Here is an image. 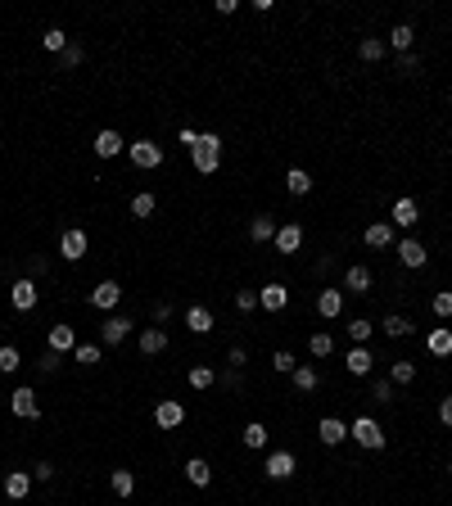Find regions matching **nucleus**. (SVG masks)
<instances>
[{
  "label": "nucleus",
  "instance_id": "obj_1",
  "mask_svg": "<svg viewBox=\"0 0 452 506\" xmlns=\"http://www.w3.org/2000/svg\"><path fill=\"white\" fill-rule=\"evenodd\" d=\"M190 163H194V172H217L222 167V136H213V131H199V145L190 150Z\"/></svg>",
  "mask_w": 452,
  "mask_h": 506
},
{
  "label": "nucleus",
  "instance_id": "obj_2",
  "mask_svg": "<svg viewBox=\"0 0 452 506\" xmlns=\"http://www.w3.org/2000/svg\"><path fill=\"white\" fill-rule=\"evenodd\" d=\"M348 439H358L366 452H380V448H385V429H380V421H371V416L353 421V425H348Z\"/></svg>",
  "mask_w": 452,
  "mask_h": 506
},
{
  "label": "nucleus",
  "instance_id": "obj_3",
  "mask_svg": "<svg viewBox=\"0 0 452 506\" xmlns=\"http://www.w3.org/2000/svg\"><path fill=\"white\" fill-rule=\"evenodd\" d=\"M9 412L14 416H23V421H36V416H41V402H36V389H14L9 393Z\"/></svg>",
  "mask_w": 452,
  "mask_h": 506
},
{
  "label": "nucleus",
  "instance_id": "obj_4",
  "mask_svg": "<svg viewBox=\"0 0 452 506\" xmlns=\"http://www.w3.org/2000/svg\"><path fill=\"white\" fill-rule=\"evenodd\" d=\"M127 154H131V163L145 167V172H154L158 163H163V150H158L154 141H131V145H127Z\"/></svg>",
  "mask_w": 452,
  "mask_h": 506
},
{
  "label": "nucleus",
  "instance_id": "obj_5",
  "mask_svg": "<svg viewBox=\"0 0 452 506\" xmlns=\"http://www.w3.org/2000/svg\"><path fill=\"white\" fill-rule=\"evenodd\" d=\"M181 421H186V407H181L177 398H163V402L154 407V425L158 429H177Z\"/></svg>",
  "mask_w": 452,
  "mask_h": 506
},
{
  "label": "nucleus",
  "instance_id": "obj_6",
  "mask_svg": "<svg viewBox=\"0 0 452 506\" xmlns=\"http://www.w3.org/2000/svg\"><path fill=\"white\" fill-rule=\"evenodd\" d=\"M9 303H14V312H32L36 307V280H14V285H9Z\"/></svg>",
  "mask_w": 452,
  "mask_h": 506
},
{
  "label": "nucleus",
  "instance_id": "obj_7",
  "mask_svg": "<svg viewBox=\"0 0 452 506\" xmlns=\"http://www.w3.org/2000/svg\"><path fill=\"white\" fill-rule=\"evenodd\" d=\"M258 303H263V312H285V307H290V290L280 285V280H272V285L258 290Z\"/></svg>",
  "mask_w": 452,
  "mask_h": 506
},
{
  "label": "nucleus",
  "instance_id": "obj_8",
  "mask_svg": "<svg viewBox=\"0 0 452 506\" xmlns=\"http://www.w3.org/2000/svg\"><path fill=\"white\" fill-rule=\"evenodd\" d=\"M87 231H77V226H72V231H64V236H59V258H68V263H77V258L82 253H87Z\"/></svg>",
  "mask_w": 452,
  "mask_h": 506
},
{
  "label": "nucleus",
  "instance_id": "obj_9",
  "mask_svg": "<svg viewBox=\"0 0 452 506\" xmlns=\"http://www.w3.org/2000/svg\"><path fill=\"white\" fill-rule=\"evenodd\" d=\"M118 299H122V285H118V280H100V285L91 290V303L100 307V312H114Z\"/></svg>",
  "mask_w": 452,
  "mask_h": 506
},
{
  "label": "nucleus",
  "instance_id": "obj_10",
  "mask_svg": "<svg viewBox=\"0 0 452 506\" xmlns=\"http://www.w3.org/2000/svg\"><path fill=\"white\" fill-rule=\"evenodd\" d=\"M263 471H267V479H290V475L299 471V461H294V452H272Z\"/></svg>",
  "mask_w": 452,
  "mask_h": 506
},
{
  "label": "nucleus",
  "instance_id": "obj_11",
  "mask_svg": "<svg viewBox=\"0 0 452 506\" xmlns=\"http://www.w3.org/2000/svg\"><path fill=\"white\" fill-rule=\"evenodd\" d=\"M316 439H321V443H326V448H339V443H344V439H348V425H344V421H339V416H326V421H321V425H316Z\"/></svg>",
  "mask_w": 452,
  "mask_h": 506
},
{
  "label": "nucleus",
  "instance_id": "obj_12",
  "mask_svg": "<svg viewBox=\"0 0 452 506\" xmlns=\"http://www.w3.org/2000/svg\"><path fill=\"white\" fill-rule=\"evenodd\" d=\"M389 221H394V226H417V221H421L417 199H394V208H389Z\"/></svg>",
  "mask_w": 452,
  "mask_h": 506
},
{
  "label": "nucleus",
  "instance_id": "obj_13",
  "mask_svg": "<svg viewBox=\"0 0 452 506\" xmlns=\"http://www.w3.org/2000/svg\"><path fill=\"white\" fill-rule=\"evenodd\" d=\"M299 244H303V226H299V221L276 226V249H280V253H299Z\"/></svg>",
  "mask_w": 452,
  "mask_h": 506
},
{
  "label": "nucleus",
  "instance_id": "obj_14",
  "mask_svg": "<svg viewBox=\"0 0 452 506\" xmlns=\"http://www.w3.org/2000/svg\"><path fill=\"white\" fill-rule=\"evenodd\" d=\"M131 335V321L127 317H109L104 326H100V343H109V348H114V343H122Z\"/></svg>",
  "mask_w": 452,
  "mask_h": 506
},
{
  "label": "nucleus",
  "instance_id": "obj_15",
  "mask_svg": "<svg viewBox=\"0 0 452 506\" xmlns=\"http://www.w3.org/2000/svg\"><path fill=\"white\" fill-rule=\"evenodd\" d=\"M362 240H366V249H389V244H394V226H389V221H371Z\"/></svg>",
  "mask_w": 452,
  "mask_h": 506
},
{
  "label": "nucleus",
  "instance_id": "obj_16",
  "mask_svg": "<svg viewBox=\"0 0 452 506\" xmlns=\"http://www.w3.org/2000/svg\"><path fill=\"white\" fill-rule=\"evenodd\" d=\"M398 258H402V267H425V258H430V253H425V244L421 240H398Z\"/></svg>",
  "mask_w": 452,
  "mask_h": 506
},
{
  "label": "nucleus",
  "instance_id": "obj_17",
  "mask_svg": "<svg viewBox=\"0 0 452 506\" xmlns=\"http://www.w3.org/2000/svg\"><path fill=\"white\" fill-rule=\"evenodd\" d=\"M316 312H321L326 321H335L339 312H344V294H339V290H321V294H316Z\"/></svg>",
  "mask_w": 452,
  "mask_h": 506
},
{
  "label": "nucleus",
  "instance_id": "obj_18",
  "mask_svg": "<svg viewBox=\"0 0 452 506\" xmlns=\"http://www.w3.org/2000/svg\"><path fill=\"white\" fill-rule=\"evenodd\" d=\"M425 348H430L434 357H452V330L448 326H434L430 335H425Z\"/></svg>",
  "mask_w": 452,
  "mask_h": 506
},
{
  "label": "nucleus",
  "instance_id": "obj_19",
  "mask_svg": "<svg viewBox=\"0 0 452 506\" xmlns=\"http://www.w3.org/2000/svg\"><path fill=\"white\" fill-rule=\"evenodd\" d=\"M122 150H127V141H122L118 131H100V136H95V154H100V158H118Z\"/></svg>",
  "mask_w": 452,
  "mask_h": 506
},
{
  "label": "nucleus",
  "instance_id": "obj_20",
  "mask_svg": "<svg viewBox=\"0 0 452 506\" xmlns=\"http://www.w3.org/2000/svg\"><path fill=\"white\" fill-rule=\"evenodd\" d=\"M186 479H190L194 488H209V479H213V466L204 461V456H190V461H186Z\"/></svg>",
  "mask_w": 452,
  "mask_h": 506
},
{
  "label": "nucleus",
  "instance_id": "obj_21",
  "mask_svg": "<svg viewBox=\"0 0 452 506\" xmlns=\"http://www.w3.org/2000/svg\"><path fill=\"white\" fill-rule=\"evenodd\" d=\"M344 290L371 294V267H348V271H344Z\"/></svg>",
  "mask_w": 452,
  "mask_h": 506
},
{
  "label": "nucleus",
  "instance_id": "obj_22",
  "mask_svg": "<svg viewBox=\"0 0 452 506\" xmlns=\"http://www.w3.org/2000/svg\"><path fill=\"white\" fill-rule=\"evenodd\" d=\"M77 348V330L72 326H50V353H68Z\"/></svg>",
  "mask_w": 452,
  "mask_h": 506
},
{
  "label": "nucleus",
  "instance_id": "obj_23",
  "mask_svg": "<svg viewBox=\"0 0 452 506\" xmlns=\"http://www.w3.org/2000/svg\"><path fill=\"white\" fill-rule=\"evenodd\" d=\"M28 488H32V475H23V471H9L5 475V497L23 502V497H28Z\"/></svg>",
  "mask_w": 452,
  "mask_h": 506
},
{
  "label": "nucleus",
  "instance_id": "obj_24",
  "mask_svg": "<svg viewBox=\"0 0 452 506\" xmlns=\"http://www.w3.org/2000/svg\"><path fill=\"white\" fill-rule=\"evenodd\" d=\"M371 362H375V357H371V348H366V343H358V348L348 353V362H344V366H348L353 375H371Z\"/></svg>",
  "mask_w": 452,
  "mask_h": 506
},
{
  "label": "nucleus",
  "instance_id": "obj_25",
  "mask_svg": "<svg viewBox=\"0 0 452 506\" xmlns=\"http://www.w3.org/2000/svg\"><path fill=\"white\" fill-rule=\"evenodd\" d=\"M249 240H253V244H267V240H276V221L267 217V213H263V217H253V221H249Z\"/></svg>",
  "mask_w": 452,
  "mask_h": 506
},
{
  "label": "nucleus",
  "instance_id": "obj_26",
  "mask_svg": "<svg viewBox=\"0 0 452 506\" xmlns=\"http://www.w3.org/2000/svg\"><path fill=\"white\" fill-rule=\"evenodd\" d=\"M285 190L299 199V194H308V190H312V177H308L303 167H290V172H285Z\"/></svg>",
  "mask_w": 452,
  "mask_h": 506
},
{
  "label": "nucleus",
  "instance_id": "obj_27",
  "mask_svg": "<svg viewBox=\"0 0 452 506\" xmlns=\"http://www.w3.org/2000/svg\"><path fill=\"white\" fill-rule=\"evenodd\" d=\"M412 41H417V32H412L407 23H398V28L389 32V50H398V55H407V50H412Z\"/></svg>",
  "mask_w": 452,
  "mask_h": 506
},
{
  "label": "nucleus",
  "instance_id": "obj_28",
  "mask_svg": "<svg viewBox=\"0 0 452 506\" xmlns=\"http://www.w3.org/2000/svg\"><path fill=\"white\" fill-rule=\"evenodd\" d=\"M290 380H294V389H299V393H312L316 385H321V375H316L312 366H294V371H290Z\"/></svg>",
  "mask_w": 452,
  "mask_h": 506
},
{
  "label": "nucleus",
  "instance_id": "obj_29",
  "mask_svg": "<svg viewBox=\"0 0 452 506\" xmlns=\"http://www.w3.org/2000/svg\"><path fill=\"white\" fill-rule=\"evenodd\" d=\"M186 326L194 330V335H209V330H213V312H209V307H190V312H186Z\"/></svg>",
  "mask_w": 452,
  "mask_h": 506
},
{
  "label": "nucleus",
  "instance_id": "obj_30",
  "mask_svg": "<svg viewBox=\"0 0 452 506\" xmlns=\"http://www.w3.org/2000/svg\"><path fill=\"white\" fill-rule=\"evenodd\" d=\"M240 439H244V448H267V439H272V434H267V425H263V421H249Z\"/></svg>",
  "mask_w": 452,
  "mask_h": 506
},
{
  "label": "nucleus",
  "instance_id": "obj_31",
  "mask_svg": "<svg viewBox=\"0 0 452 506\" xmlns=\"http://www.w3.org/2000/svg\"><path fill=\"white\" fill-rule=\"evenodd\" d=\"M109 488H114L118 497H131V493H136V475H131V471H114V475H109Z\"/></svg>",
  "mask_w": 452,
  "mask_h": 506
},
{
  "label": "nucleus",
  "instance_id": "obj_32",
  "mask_svg": "<svg viewBox=\"0 0 452 506\" xmlns=\"http://www.w3.org/2000/svg\"><path fill=\"white\" fill-rule=\"evenodd\" d=\"M167 348V335H163V330H158V326H150V330H145V335H140V353H163Z\"/></svg>",
  "mask_w": 452,
  "mask_h": 506
},
{
  "label": "nucleus",
  "instance_id": "obj_33",
  "mask_svg": "<svg viewBox=\"0 0 452 506\" xmlns=\"http://www.w3.org/2000/svg\"><path fill=\"white\" fill-rule=\"evenodd\" d=\"M380 330H385L389 339H402V335H412V321L394 312V317H385V321H380Z\"/></svg>",
  "mask_w": 452,
  "mask_h": 506
},
{
  "label": "nucleus",
  "instance_id": "obj_34",
  "mask_svg": "<svg viewBox=\"0 0 452 506\" xmlns=\"http://www.w3.org/2000/svg\"><path fill=\"white\" fill-rule=\"evenodd\" d=\"M308 353H312V357H331V353H335V335H326V330H316V335L308 339Z\"/></svg>",
  "mask_w": 452,
  "mask_h": 506
},
{
  "label": "nucleus",
  "instance_id": "obj_35",
  "mask_svg": "<svg viewBox=\"0 0 452 506\" xmlns=\"http://www.w3.org/2000/svg\"><path fill=\"white\" fill-rule=\"evenodd\" d=\"M417 380V362H394L389 366V385H412Z\"/></svg>",
  "mask_w": 452,
  "mask_h": 506
},
{
  "label": "nucleus",
  "instance_id": "obj_36",
  "mask_svg": "<svg viewBox=\"0 0 452 506\" xmlns=\"http://www.w3.org/2000/svg\"><path fill=\"white\" fill-rule=\"evenodd\" d=\"M385 50H389V45H385V41H375V36H366V41L358 45V55L366 59V64H380V59H385Z\"/></svg>",
  "mask_w": 452,
  "mask_h": 506
},
{
  "label": "nucleus",
  "instance_id": "obj_37",
  "mask_svg": "<svg viewBox=\"0 0 452 506\" xmlns=\"http://www.w3.org/2000/svg\"><path fill=\"white\" fill-rule=\"evenodd\" d=\"M41 41H45V50H50V55H64L68 50V32L64 28H45Z\"/></svg>",
  "mask_w": 452,
  "mask_h": 506
},
{
  "label": "nucleus",
  "instance_id": "obj_38",
  "mask_svg": "<svg viewBox=\"0 0 452 506\" xmlns=\"http://www.w3.org/2000/svg\"><path fill=\"white\" fill-rule=\"evenodd\" d=\"M18 366H23V357H18V348H14V343H0V371H5V375H14Z\"/></svg>",
  "mask_w": 452,
  "mask_h": 506
},
{
  "label": "nucleus",
  "instance_id": "obj_39",
  "mask_svg": "<svg viewBox=\"0 0 452 506\" xmlns=\"http://www.w3.org/2000/svg\"><path fill=\"white\" fill-rule=\"evenodd\" d=\"M430 307H434L439 321H448V317H452V290H439L434 299H430Z\"/></svg>",
  "mask_w": 452,
  "mask_h": 506
},
{
  "label": "nucleus",
  "instance_id": "obj_40",
  "mask_svg": "<svg viewBox=\"0 0 452 506\" xmlns=\"http://www.w3.org/2000/svg\"><path fill=\"white\" fill-rule=\"evenodd\" d=\"M213 380H217V375L209 371V366H190V389L204 393V389H213Z\"/></svg>",
  "mask_w": 452,
  "mask_h": 506
},
{
  "label": "nucleus",
  "instance_id": "obj_41",
  "mask_svg": "<svg viewBox=\"0 0 452 506\" xmlns=\"http://www.w3.org/2000/svg\"><path fill=\"white\" fill-rule=\"evenodd\" d=\"M348 339H353V343H366V339H371V321H366V317L348 321Z\"/></svg>",
  "mask_w": 452,
  "mask_h": 506
},
{
  "label": "nucleus",
  "instance_id": "obj_42",
  "mask_svg": "<svg viewBox=\"0 0 452 506\" xmlns=\"http://www.w3.org/2000/svg\"><path fill=\"white\" fill-rule=\"evenodd\" d=\"M131 217H154V194H150V190L131 199Z\"/></svg>",
  "mask_w": 452,
  "mask_h": 506
},
{
  "label": "nucleus",
  "instance_id": "obj_43",
  "mask_svg": "<svg viewBox=\"0 0 452 506\" xmlns=\"http://www.w3.org/2000/svg\"><path fill=\"white\" fill-rule=\"evenodd\" d=\"M72 353H77V362H82V366H95V362H100V343H77Z\"/></svg>",
  "mask_w": 452,
  "mask_h": 506
},
{
  "label": "nucleus",
  "instance_id": "obj_44",
  "mask_svg": "<svg viewBox=\"0 0 452 506\" xmlns=\"http://www.w3.org/2000/svg\"><path fill=\"white\" fill-rule=\"evenodd\" d=\"M272 366H276V371H280V375H290V371H294V366H299V357H294V353H290V348H280V353L272 357Z\"/></svg>",
  "mask_w": 452,
  "mask_h": 506
},
{
  "label": "nucleus",
  "instance_id": "obj_45",
  "mask_svg": "<svg viewBox=\"0 0 452 506\" xmlns=\"http://www.w3.org/2000/svg\"><path fill=\"white\" fill-rule=\"evenodd\" d=\"M236 307H240V312H253V307H258V290H240L236 294Z\"/></svg>",
  "mask_w": 452,
  "mask_h": 506
},
{
  "label": "nucleus",
  "instance_id": "obj_46",
  "mask_svg": "<svg viewBox=\"0 0 452 506\" xmlns=\"http://www.w3.org/2000/svg\"><path fill=\"white\" fill-rule=\"evenodd\" d=\"M371 393H375V402H394V385H389V380H375Z\"/></svg>",
  "mask_w": 452,
  "mask_h": 506
},
{
  "label": "nucleus",
  "instance_id": "obj_47",
  "mask_svg": "<svg viewBox=\"0 0 452 506\" xmlns=\"http://www.w3.org/2000/svg\"><path fill=\"white\" fill-rule=\"evenodd\" d=\"M59 64H64V68H77V64H82V45H72V41H68V50L59 55Z\"/></svg>",
  "mask_w": 452,
  "mask_h": 506
},
{
  "label": "nucleus",
  "instance_id": "obj_48",
  "mask_svg": "<svg viewBox=\"0 0 452 506\" xmlns=\"http://www.w3.org/2000/svg\"><path fill=\"white\" fill-rule=\"evenodd\" d=\"M59 362H64V353H45L41 357V371H59Z\"/></svg>",
  "mask_w": 452,
  "mask_h": 506
},
{
  "label": "nucleus",
  "instance_id": "obj_49",
  "mask_svg": "<svg viewBox=\"0 0 452 506\" xmlns=\"http://www.w3.org/2000/svg\"><path fill=\"white\" fill-rule=\"evenodd\" d=\"M154 321L163 326V321H172V303H154Z\"/></svg>",
  "mask_w": 452,
  "mask_h": 506
},
{
  "label": "nucleus",
  "instance_id": "obj_50",
  "mask_svg": "<svg viewBox=\"0 0 452 506\" xmlns=\"http://www.w3.org/2000/svg\"><path fill=\"white\" fill-rule=\"evenodd\" d=\"M439 421H443V425L452 429V398H443V402H439Z\"/></svg>",
  "mask_w": 452,
  "mask_h": 506
},
{
  "label": "nucleus",
  "instance_id": "obj_51",
  "mask_svg": "<svg viewBox=\"0 0 452 506\" xmlns=\"http://www.w3.org/2000/svg\"><path fill=\"white\" fill-rule=\"evenodd\" d=\"M181 145H186V150H194V145H199V131H190V127H181Z\"/></svg>",
  "mask_w": 452,
  "mask_h": 506
},
{
  "label": "nucleus",
  "instance_id": "obj_52",
  "mask_svg": "<svg viewBox=\"0 0 452 506\" xmlns=\"http://www.w3.org/2000/svg\"><path fill=\"white\" fill-rule=\"evenodd\" d=\"M226 362H231V366H236V371H240V366H244V348H231V353H226Z\"/></svg>",
  "mask_w": 452,
  "mask_h": 506
},
{
  "label": "nucleus",
  "instance_id": "obj_53",
  "mask_svg": "<svg viewBox=\"0 0 452 506\" xmlns=\"http://www.w3.org/2000/svg\"><path fill=\"white\" fill-rule=\"evenodd\" d=\"M448 475H452V461H448Z\"/></svg>",
  "mask_w": 452,
  "mask_h": 506
}]
</instances>
